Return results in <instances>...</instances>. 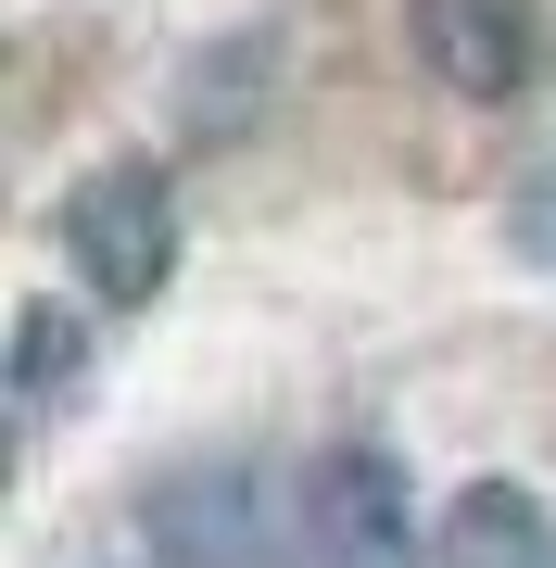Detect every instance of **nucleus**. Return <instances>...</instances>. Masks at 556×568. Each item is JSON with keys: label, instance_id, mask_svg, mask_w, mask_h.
<instances>
[{"label": "nucleus", "instance_id": "nucleus-1", "mask_svg": "<svg viewBox=\"0 0 556 568\" xmlns=\"http://www.w3.org/2000/svg\"><path fill=\"white\" fill-rule=\"evenodd\" d=\"M140 544H152V568H291V556H304V544H291V493H279L253 455L152 467Z\"/></svg>", "mask_w": 556, "mask_h": 568}, {"label": "nucleus", "instance_id": "nucleus-2", "mask_svg": "<svg viewBox=\"0 0 556 568\" xmlns=\"http://www.w3.org/2000/svg\"><path fill=\"white\" fill-rule=\"evenodd\" d=\"M63 253H77V278L102 291V304H152V291L178 278V190L152 178V164H102V178L63 203Z\"/></svg>", "mask_w": 556, "mask_h": 568}, {"label": "nucleus", "instance_id": "nucleus-3", "mask_svg": "<svg viewBox=\"0 0 556 568\" xmlns=\"http://www.w3.org/2000/svg\"><path fill=\"white\" fill-rule=\"evenodd\" d=\"M304 530H316V568H431L417 493L380 443H330L304 467Z\"/></svg>", "mask_w": 556, "mask_h": 568}, {"label": "nucleus", "instance_id": "nucleus-4", "mask_svg": "<svg viewBox=\"0 0 556 568\" xmlns=\"http://www.w3.org/2000/svg\"><path fill=\"white\" fill-rule=\"evenodd\" d=\"M405 26H417V63H431L455 102H518L532 63H544L532 0H405Z\"/></svg>", "mask_w": 556, "mask_h": 568}, {"label": "nucleus", "instance_id": "nucleus-5", "mask_svg": "<svg viewBox=\"0 0 556 568\" xmlns=\"http://www.w3.org/2000/svg\"><path fill=\"white\" fill-rule=\"evenodd\" d=\"M431 568H556V518L532 480H468L431 530Z\"/></svg>", "mask_w": 556, "mask_h": 568}, {"label": "nucleus", "instance_id": "nucleus-6", "mask_svg": "<svg viewBox=\"0 0 556 568\" xmlns=\"http://www.w3.org/2000/svg\"><path fill=\"white\" fill-rule=\"evenodd\" d=\"M26 392H63V366H77V316H63V304H26Z\"/></svg>", "mask_w": 556, "mask_h": 568}]
</instances>
